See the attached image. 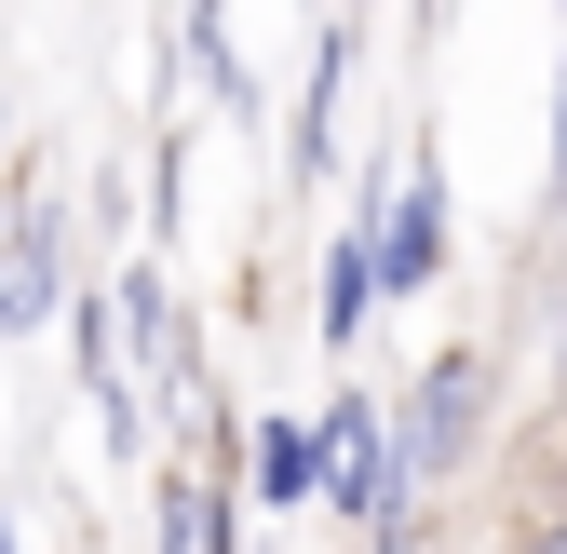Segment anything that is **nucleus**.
<instances>
[{"instance_id": "0eeeda50", "label": "nucleus", "mask_w": 567, "mask_h": 554, "mask_svg": "<svg viewBox=\"0 0 567 554\" xmlns=\"http://www.w3.org/2000/svg\"><path fill=\"white\" fill-rule=\"evenodd\" d=\"M554 176H567V68H554Z\"/></svg>"}, {"instance_id": "f257e3e1", "label": "nucleus", "mask_w": 567, "mask_h": 554, "mask_svg": "<svg viewBox=\"0 0 567 554\" xmlns=\"http://www.w3.org/2000/svg\"><path fill=\"white\" fill-rule=\"evenodd\" d=\"M351 230H365L379 298H419V285L446 270V163H433V150H405V176L379 163V176H365V217H351Z\"/></svg>"}, {"instance_id": "423d86ee", "label": "nucleus", "mask_w": 567, "mask_h": 554, "mask_svg": "<svg viewBox=\"0 0 567 554\" xmlns=\"http://www.w3.org/2000/svg\"><path fill=\"white\" fill-rule=\"evenodd\" d=\"M365 311H379L365 230H338V244H324V325H311V338H324V352H351V338H365Z\"/></svg>"}, {"instance_id": "39448f33", "label": "nucleus", "mask_w": 567, "mask_h": 554, "mask_svg": "<svg viewBox=\"0 0 567 554\" xmlns=\"http://www.w3.org/2000/svg\"><path fill=\"white\" fill-rule=\"evenodd\" d=\"M338 82H351V28H324V41H311V82H298V176H324V163H338Z\"/></svg>"}, {"instance_id": "6e6552de", "label": "nucleus", "mask_w": 567, "mask_h": 554, "mask_svg": "<svg viewBox=\"0 0 567 554\" xmlns=\"http://www.w3.org/2000/svg\"><path fill=\"white\" fill-rule=\"evenodd\" d=\"M527 554H567V514H554V527H527Z\"/></svg>"}, {"instance_id": "f03ea898", "label": "nucleus", "mask_w": 567, "mask_h": 554, "mask_svg": "<svg viewBox=\"0 0 567 554\" xmlns=\"http://www.w3.org/2000/svg\"><path fill=\"white\" fill-rule=\"evenodd\" d=\"M54 311H68V203L14 189V203H0V338H28Z\"/></svg>"}, {"instance_id": "20e7f679", "label": "nucleus", "mask_w": 567, "mask_h": 554, "mask_svg": "<svg viewBox=\"0 0 567 554\" xmlns=\"http://www.w3.org/2000/svg\"><path fill=\"white\" fill-rule=\"evenodd\" d=\"M244 488L257 501H311L324 488V420H257L244 433Z\"/></svg>"}, {"instance_id": "7ed1b4c3", "label": "nucleus", "mask_w": 567, "mask_h": 554, "mask_svg": "<svg viewBox=\"0 0 567 554\" xmlns=\"http://www.w3.org/2000/svg\"><path fill=\"white\" fill-rule=\"evenodd\" d=\"M392 433H405V473H460L486 447V352H433Z\"/></svg>"}]
</instances>
